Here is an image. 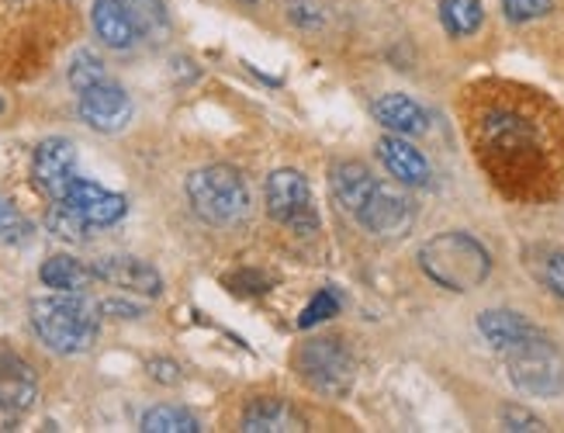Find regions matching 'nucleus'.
Instances as JSON below:
<instances>
[{
    "mask_svg": "<svg viewBox=\"0 0 564 433\" xmlns=\"http://www.w3.org/2000/svg\"><path fill=\"white\" fill-rule=\"evenodd\" d=\"M29 320L39 340L53 354H87L101 333V305H94L84 292H56L29 305Z\"/></svg>",
    "mask_w": 564,
    "mask_h": 433,
    "instance_id": "obj_1",
    "label": "nucleus"
},
{
    "mask_svg": "<svg viewBox=\"0 0 564 433\" xmlns=\"http://www.w3.org/2000/svg\"><path fill=\"white\" fill-rule=\"evenodd\" d=\"M420 268L433 284L464 295L488 281V274H492V253L471 232L447 229L420 247Z\"/></svg>",
    "mask_w": 564,
    "mask_h": 433,
    "instance_id": "obj_2",
    "label": "nucleus"
},
{
    "mask_svg": "<svg viewBox=\"0 0 564 433\" xmlns=\"http://www.w3.org/2000/svg\"><path fill=\"white\" fill-rule=\"evenodd\" d=\"M187 202L208 226H236L250 212V187L236 166L208 163L187 177Z\"/></svg>",
    "mask_w": 564,
    "mask_h": 433,
    "instance_id": "obj_3",
    "label": "nucleus"
},
{
    "mask_svg": "<svg viewBox=\"0 0 564 433\" xmlns=\"http://www.w3.org/2000/svg\"><path fill=\"white\" fill-rule=\"evenodd\" d=\"M502 357L517 392L530 399H557L564 392V350L544 333L527 336L523 344L509 347Z\"/></svg>",
    "mask_w": 564,
    "mask_h": 433,
    "instance_id": "obj_4",
    "label": "nucleus"
},
{
    "mask_svg": "<svg viewBox=\"0 0 564 433\" xmlns=\"http://www.w3.org/2000/svg\"><path fill=\"white\" fill-rule=\"evenodd\" d=\"M294 371H299V378L312 392L343 399L354 389L357 360L339 336H312V340H305L299 354H294Z\"/></svg>",
    "mask_w": 564,
    "mask_h": 433,
    "instance_id": "obj_5",
    "label": "nucleus"
},
{
    "mask_svg": "<svg viewBox=\"0 0 564 433\" xmlns=\"http://www.w3.org/2000/svg\"><path fill=\"white\" fill-rule=\"evenodd\" d=\"M263 198H267V215H271L274 223H281L294 232H305V236L315 232L318 219L312 208V187L302 171H291V166L274 171L267 177Z\"/></svg>",
    "mask_w": 564,
    "mask_h": 433,
    "instance_id": "obj_6",
    "label": "nucleus"
},
{
    "mask_svg": "<svg viewBox=\"0 0 564 433\" xmlns=\"http://www.w3.org/2000/svg\"><path fill=\"white\" fill-rule=\"evenodd\" d=\"M354 219L378 239H399L415 226V202L405 191L378 181L371 195H367V202L357 208Z\"/></svg>",
    "mask_w": 564,
    "mask_h": 433,
    "instance_id": "obj_7",
    "label": "nucleus"
},
{
    "mask_svg": "<svg viewBox=\"0 0 564 433\" xmlns=\"http://www.w3.org/2000/svg\"><path fill=\"white\" fill-rule=\"evenodd\" d=\"M77 111L94 132H121L132 122V98L115 80H101L77 94Z\"/></svg>",
    "mask_w": 564,
    "mask_h": 433,
    "instance_id": "obj_8",
    "label": "nucleus"
},
{
    "mask_svg": "<svg viewBox=\"0 0 564 433\" xmlns=\"http://www.w3.org/2000/svg\"><path fill=\"white\" fill-rule=\"evenodd\" d=\"M32 177L39 191H45L48 198L59 202L66 195V187L77 177V147L63 136L42 139L32 153Z\"/></svg>",
    "mask_w": 564,
    "mask_h": 433,
    "instance_id": "obj_9",
    "label": "nucleus"
},
{
    "mask_svg": "<svg viewBox=\"0 0 564 433\" xmlns=\"http://www.w3.org/2000/svg\"><path fill=\"white\" fill-rule=\"evenodd\" d=\"M97 281H105L111 288H121V292H132V295H145V299H156L163 295V274L153 268L150 260L132 257V253H108L101 260L90 263Z\"/></svg>",
    "mask_w": 564,
    "mask_h": 433,
    "instance_id": "obj_10",
    "label": "nucleus"
},
{
    "mask_svg": "<svg viewBox=\"0 0 564 433\" xmlns=\"http://www.w3.org/2000/svg\"><path fill=\"white\" fill-rule=\"evenodd\" d=\"M59 202H66L69 208H77L94 229L118 226L129 215V198L126 195H118V191H108V187L94 184L87 177H73V184L66 187V195Z\"/></svg>",
    "mask_w": 564,
    "mask_h": 433,
    "instance_id": "obj_11",
    "label": "nucleus"
},
{
    "mask_svg": "<svg viewBox=\"0 0 564 433\" xmlns=\"http://www.w3.org/2000/svg\"><path fill=\"white\" fill-rule=\"evenodd\" d=\"M39 399V375L24 357L0 354V416L29 413Z\"/></svg>",
    "mask_w": 564,
    "mask_h": 433,
    "instance_id": "obj_12",
    "label": "nucleus"
},
{
    "mask_svg": "<svg viewBox=\"0 0 564 433\" xmlns=\"http://www.w3.org/2000/svg\"><path fill=\"white\" fill-rule=\"evenodd\" d=\"M378 156L384 163V171L395 177L399 184L405 187H426L433 171H430V160L412 147L409 136H395V132H388L378 139Z\"/></svg>",
    "mask_w": 564,
    "mask_h": 433,
    "instance_id": "obj_13",
    "label": "nucleus"
},
{
    "mask_svg": "<svg viewBox=\"0 0 564 433\" xmlns=\"http://www.w3.org/2000/svg\"><path fill=\"white\" fill-rule=\"evenodd\" d=\"M90 25H94L97 39H101L108 50H132V45L142 39L139 25L132 21L129 8L121 4V0H94Z\"/></svg>",
    "mask_w": 564,
    "mask_h": 433,
    "instance_id": "obj_14",
    "label": "nucleus"
},
{
    "mask_svg": "<svg viewBox=\"0 0 564 433\" xmlns=\"http://www.w3.org/2000/svg\"><path fill=\"white\" fill-rule=\"evenodd\" d=\"M375 184H378V177L371 174V166L360 163V160H336L333 171H329L333 198L343 212H350V215H357V208L367 202Z\"/></svg>",
    "mask_w": 564,
    "mask_h": 433,
    "instance_id": "obj_15",
    "label": "nucleus"
},
{
    "mask_svg": "<svg viewBox=\"0 0 564 433\" xmlns=\"http://www.w3.org/2000/svg\"><path fill=\"white\" fill-rule=\"evenodd\" d=\"M478 333L485 336V344H488V347L499 350V354H506L509 347L523 344L527 336L541 333V329H536V326L523 316V312H517V308H485L481 316H478Z\"/></svg>",
    "mask_w": 564,
    "mask_h": 433,
    "instance_id": "obj_16",
    "label": "nucleus"
},
{
    "mask_svg": "<svg viewBox=\"0 0 564 433\" xmlns=\"http://www.w3.org/2000/svg\"><path fill=\"white\" fill-rule=\"evenodd\" d=\"M378 126L395 136H423L430 129V115L420 101H412L409 94H384L375 101Z\"/></svg>",
    "mask_w": 564,
    "mask_h": 433,
    "instance_id": "obj_17",
    "label": "nucleus"
},
{
    "mask_svg": "<svg viewBox=\"0 0 564 433\" xmlns=\"http://www.w3.org/2000/svg\"><path fill=\"white\" fill-rule=\"evenodd\" d=\"M242 430L247 433H291V430H305L302 413L284 399H253L242 413Z\"/></svg>",
    "mask_w": 564,
    "mask_h": 433,
    "instance_id": "obj_18",
    "label": "nucleus"
},
{
    "mask_svg": "<svg viewBox=\"0 0 564 433\" xmlns=\"http://www.w3.org/2000/svg\"><path fill=\"white\" fill-rule=\"evenodd\" d=\"M94 268L77 257H69V253H56V257H48L42 268H39V281L45 288H53V292H73V295H80L87 292V288L94 284Z\"/></svg>",
    "mask_w": 564,
    "mask_h": 433,
    "instance_id": "obj_19",
    "label": "nucleus"
},
{
    "mask_svg": "<svg viewBox=\"0 0 564 433\" xmlns=\"http://www.w3.org/2000/svg\"><path fill=\"white\" fill-rule=\"evenodd\" d=\"M440 21H444L447 35L468 39L485 25L481 0H440Z\"/></svg>",
    "mask_w": 564,
    "mask_h": 433,
    "instance_id": "obj_20",
    "label": "nucleus"
},
{
    "mask_svg": "<svg viewBox=\"0 0 564 433\" xmlns=\"http://www.w3.org/2000/svg\"><path fill=\"white\" fill-rule=\"evenodd\" d=\"M139 430H145V433H202L205 426L198 416L187 413L181 405H153L142 413Z\"/></svg>",
    "mask_w": 564,
    "mask_h": 433,
    "instance_id": "obj_21",
    "label": "nucleus"
},
{
    "mask_svg": "<svg viewBox=\"0 0 564 433\" xmlns=\"http://www.w3.org/2000/svg\"><path fill=\"white\" fill-rule=\"evenodd\" d=\"M45 229L56 239H66V243H87L94 226L84 219L77 208H69L66 202H53L45 212Z\"/></svg>",
    "mask_w": 564,
    "mask_h": 433,
    "instance_id": "obj_22",
    "label": "nucleus"
},
{
    "mask_svg": "<svg viewBox=\"0 0 564 433\" xmlns=\"http://www.w3.org/2000/svg\"><path fill=\"white\" fill-rule=\"evenodd\" d=\"M139 25L142 39H163L170 32V11L163 0H121Z\"/></svg>",
    "mask_w": 564,
    "mask_h": 433,
    "instance_id": "obj_23",
    "label": "nucleus"
},
{
    "mask_svg": "<svg viewBox=\"0 0 564 433\" xmlns=\"http://www.w3.org/2000/svg\"><path fill=\"white\" fill-rule=\"evenodd\" d=\"M35 239V226L24 219L14 202L0 198V243L4 247H29Z\"/></svg>",
    "mask_w": 564,
    "mask_h": 433,
    "instance_id": "obj_24",
    "label": "nucleus"
},
{
    "mask_svg": "<svg viewBox=\"0 0 564 433\" xmlns=\"http://www.w3.org/2000/svg\"><path fill=\"white\" fill-rule=\"evenodd\" d=\"M101 80H108V69H105V63L97 59L94 53H77L69 59V87L73 90H87V87H94V84H101Z\"/></svg>",
    "mask_w": 564,
    "mask_h": 433,
    "instance_id": "obj_25",
    "label": "nucleus"
},
{
    "mask_svg": "<svg viewBox=\"0 0 564 433\" xmlns=\"http://www.w3.org/2000/svg\"><path fill=\"white\" fill-rule=\"evenodd\" d=\"M336 312H339V295L333 292V288H323V292H315V295H312V302L302 308L299 326H302V329H312V326H318V323L333 320Z\"/></svg>",
    "mask_w": 564,
    "mask_h": 433,
    "instance_id": "obj_26",
    "label": "nucleus"
},
{
    "mask_svg": "<svg viewBox=\"0 0 564 433\" xmlns=\"http://www.w3.org/2000/svg\"><path fill=\"white\" fill-rule=\"evenodd\" d=\"M499 423H502V430H512V433H541V430H547V423L541 416L530 413L527 405H517V402H509V405L499 409Z\"/></svg>",
    "mask_w": 564,
    "mask_h": 433,
    "instance_id": "obj_27",
    "label": "nucleus"
},
{
    "mask_svg": "<svg viewBox=\"0 0 564 433\" xmlns=\"http://www.w3.org/2000/svg\"><path fill=\"white\" fill-rule=\"evenodd\" d=\"M502 11L512 25H527V21L547 18L554 11V0H502Z\"/></svg>",
    "mask_w": 564,
    "mask_h": 433,
    "instance_id": "obj_28",
    "label": "nucleus"
},
{
    "mask_svg": "<svg viewBox=\"0 0 564 433\" xmlns=\"http://www.w3.org/2000/svg\"><path fill=\"white\" fill-rule=\"evenodd\" d=\"M536 278L554 299H564V250H551L536 268Z\"/></svg>",
    "mask_w": 564,
    "mask_h": 433,
    "instance_id": "obj_29",
    "label": "nucleus"
},
{
    "mask_svg": "<svg viewBox=\"0 0 564 433\" xmlns=\"http://www.w3.org/2000/svg\"><path fill=\"white\" fill-rule=\"evenodd\" d=\"M288 18L294 21V25H302V29H318V25H323V21H326L323 8L312 4V0H291Z\"/></svg>",
    "mask_w": 564,
    "mask_h": 433,
    "instance_id": "obj_30",
    "label": "nucleus"
},
{
    "mask_svg": "<svg viewBox=\"0 0 564 433\" xmlns=\"http://www.w3.org/2000/svg\"><path fill=\"white\" fill-rule=\"evenodd\" d=\"M145 371H150L160 385H177L181 381V365L170 357H153L150 365H145Z\"/></svg>",
    "mask_w": 564,
    "mask_h": 433,
    "instance_id": "obj_31",
    "label": "nucleus"
},
{
    "mask_svg": "<svg viewBox=\"0 0 564 433\" xmlns=\"http://www.w3.org/2000/svg\"><path fill=\"white\" fill-rule=\"evenodd\" d=\"M101 316L139 320V316H142V305H132V302H126V299H108V302H101Z\"/></svg>",
    "mask_w": 564,
    "mask_h": 433,
    "instance_id": "obj_32",
    "label": "nucleus"
},
{
    "mask_svg": "<svg viewBox=\"0 0 564 433\" xmlns=\"http://www.w3.org/2000/svg\"><path fill=\"white\" fill-rule=\"evenodd\" d=\"M0 115H4V98H0Z\"/></svg>",
    "mask_w": 564,
    "mask_h": 433,
    "instance_id": "obj_33",
    "label": "nucleus"
},
{
    "mask_svg": "<svg viewBox=\"0 0 564 433\" xmlns=\"http://www.w3.org/2000/svg\"><path fill=\"white\" fill-rule=\"evenodd\" d=\"M242 4H257V0H242Z\"/></svg>",
    "mask_w": 564,
    "mask_h": 433,
    "instance_id": "obj_34",
    "label": "nucleus"
}]
</instances>
